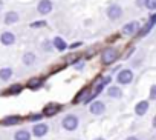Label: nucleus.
Segmentation results:
<instances>
[{"instance_id": "cd10ccee", "label": "nucleus", "mask_w": 156, "mask_h": 140, "mask_svg": "<svg viewBox=\"0 0 156 140\" xmlns=\"http://www.w3.org/2000/svg\"><path fill=\"white\" fill-rule=\"evenodd\" d=\"M127 140H138V138H136V137H129Z\"/></svg>"}, {"instance_id": "4468645a", "label": "nucleus", "mask_w": 156, "mask_h": 140, "mask_svg": "<svg viewBox=\"0 0 156 140\" xmlns=\"http://www.w3.org/2000/svg\"><path fill=\"white\" fill-rule=\"evenodd\" d=\"M54 46H55L58 51H63V49H66V42H64L61 37H55V39H54Z\"/></svg>"}, {"instance_id": "423d86ee", "label": "nucleus", "mask_w": 156, "mask_h": 140, "mask_svg": "<svg viewBox=\"0 0 156 140\" xmlns=\"http://www.w3.org/2000/svg\"><path fill=\"white\" fill-rule=\"evenodd\" d=\"M38 13L40 14H49L52 11V3H51V0H41V2L38 3L37 6Z\"/></svg>"}, {"instance_id": "6e6552de", "label": "nucleus", "mask_w": 156, "mask_h": 140, "mask_svg": "<svg viewBox=\"0 0 156 140\" xmlns=\"http://www.w3.org/2000/svg\"><path fill=\"white\" fill-rule=\"evenodd\" d=\"M104 109H106V105H104L103 102H95V103H92V105H90V112H92V114H95V115L103 114V112H104Z\"/></svg>"}, {"instance_id": "7ed1b4c3", "label": "nucleus", "mask_w": 156, "mask_h": 140, "mask_svg": "<svg viewBox=\"0 0 156 140\" xmlns=\"http://www.w3.org/2000/svg\"><path fill=\"white\" fill-rule=\"evenodd\" d=\"M119 83H122V85H129L132 80H133V73L130 71V69H124V71H121L119 74H118V79H116Z\"/></svg>"}, {"instance_id": "39448f33", "label": "nucleus", "mask_w": 156, "mask_h": 140, "mask_svg": "<svg viewBox=\"0 0 156 140\" xmlns=\"http://www.w3.org/2000/svg\"><path fill=\"white\" fill-rule=\"evenodd\" d=\"M138 29H139L138 22H130V23L124 25V28H122V34H126V36H133V34L138 32Z\"/></svg>"}, {"instance_id": "4be33fe9", "label": "nucleus", "mask_w": 156, "mask_h": 140, "mask_svg": "<svg viewBox=\"0 0 156 140\" xmlns=\"http://www.w3.org/2000/svg\"><path fill=\"white\" fill-rule=\"evenodd\" d=\"M20 91H22V85H14V86L9 88V93L11 94H19Z\"/></svg>"}, {"instance_id": "0eeeda50", "label": "nucleus", "mask_w": 156, "mask_h": 140, "mask_svg": "<svg viewBox=\"0 0 156 140\" xmlns=\"http://www.w3.org/2000/svg\"><path fill=\"white\" fill-rule=\"evenodd\" d=\"M60 109H61L60 105H57V103H49V105L44 108V115H46V117H52V115H55Z\"/></svg>"}, {"instance_id": "ddd939ff", "label": "nucleus", "mask_w": 156, "mask_h": 140, "mask_svg": "<svg viewBox=\"0 0 156 140\" xmlns=\"http://www.w3.org/2000/svg\"><path fill=\"white\" fill-rule=\"evenodd\" d=\"M16 22H19V14L17 13H8L6 14V17H5V23H16Z\"/></svg>"}, {"instance_id": "f257e3e1", "label": "nucleus", "mask_w": 156, "mask_h": 140, "mask_svg": "<svg viewBox=\"0 0 156 140\" xmlns=\"http://www.w3.org/2000/svg\"><path fill=\"white\" fill-rule=\"evenodd\" d=\"M116 59H118V51H116V49H113V48H110V49L104 51V54H103V63H106V65L113 63Z\"/></svg>"}, {"instance_id": "1a4fd4ad", "label": "nucleus", "mask_w": 156, "mask_h": 140, "mask_svg": "<svg viewBox=\"0 0 156 140\" xmlns=\"http://www.w3.org/2000/svg\"><path fill=\"white\" fill-rule=\"evenodd\" d=\"M48 125H35L34 128H32V132H34V135H37V137H41V135H44L46 132H48Z\"/></svg>"}, {"instance_id": "a878e982", "label": "nucleus", "mask_w": 156, "mask_h": 140, "mask_svg": "<svg viewBox=\"0 0 156 140\" xmlns=\"http://www.w3.org/2000/svg\"><path fill=\"white\" fill-rule=\"evenodd\" d=\"M83 66H84V63H83V62H78V63H76V69H81Z\"/></svg>"}, {"instance_id": "dca6fc26", "label": "nucleus", "mask_w": 156, "mask_h": 140, "mask_svg": "<svg viewBox=\"0 0 156 140\" xmlns=\"http://www.w3.org/2000/svg\"><path fill=\"white\" fill-rule=\"evenodd\" d=\"M34 62H35V55H34L32 52H26V54L23 55V63H25V65L29 66V65H32Z\"/></svg>"}, {"instance_id": "f8f14e48", "label": "nucleus", "mask_w": 156, "mask_h": 140, "mask_svg": "<svg viewBox=\"0 0 156 140\" xmlns=\"http://www.w3.org/2000/svg\"><path fill=\"white\" fill-rule=\"evenodd\" d=\"M12 76V69L11 68H2L0 69V79L2 80H8Z\"/></svg>"}, {"instance_id": "bb28decb", "label": "nucleus", "mask_w": 156, "mask_h": 140, "mask_svg": "<svg viewBox=\"0 0 156 140\" xmlns=\"http://www.w3.org/2000/svg\"><path fill=\"white\" fill-rule=\"evenodd\" d=\"M145 3V0H138V6H144Z\"/></svg>"}, {"instance_id": "9d476101", "label": "nucleus", "mask_w": 156, "mask_h": 140, "mask_svg": "<svg viewBox=\"0 0 156 140\" xmlns=\"http://www.w3.org/2000/svg\"><path fill=\"white\" fill-rule=\"evenodd\" d=\"M0 42H2L3 45H12L16 42V37L12 32H3L2 37H0Z\"/></svg>"}, {"instance_id": "9b49d317", "label": "nucleus", "mask_w": 156, "mask_h": 140, "mask_svg": "<svg viewBox=\"0 0 156 140\" xmlns=\"http://www.w3.org/2000/svg\"><path fill=\"white\" fill-rule=\"evenodd\" d=\"M148 111V102H139L138 105H136V108H135V112L138 114V115H144L145 112Z\"/></svg>"}, {"instance_id": "c756f323", "label": "nucleus", "mask_w": 156, "mask_h": 140, "mask_svg": "<svg viewBox=\"0 0 156 140\" xmlns=\"http://www.w3.org/2000/svg\"><path fill=\"white\" fill-rule=\"evenodd\" d=\"M95 140H104V138H95Z\"/></svg>"}, {"instance_id": "aec40b11", "label": "nucleus", "mask_w": 156, "mask_h": 140, "mask_svg": "<svg viewBox=\"0 0 156 140\" xmlns=\"http://www.w3.org/2000/svg\"><path fill=\"white\" fill-rule=\"evenodd\" d=\"M81 99H83V100H89V91H87V89L81 91L80 94L76 96V99H75V103H78V102H80Z\"/></svg>"}, {"instance_id": "f3484780", "label": "nucleus", "mask_w": 156, "mask_h": 140, "mask_svg": "<svg viewBox=\"0 0 156 140\" xmlns=\"http://www.w3.org/2000/svg\"><path fill=\"white\" fill-rule=\"evenodd\" d=\"M20 120H22L20 117H17V115H11V117L3 119V123H5V125H16V123H19Z\"/></svg>"}, {"instance_id": "393cba45", "label": "nucleus", "mask_w": 156, "mask_h": 140, "mask_svg": "<svg viewBox=\"0 0 156 140\" xmlns=\"http://www.w3.org/2000/svg\"><path fill=\"white\" fill-rule=\"evenodd\" d=\"M41 117H43L41 114H34V115H31V120H32V122H37V120H40Z\"/></svg>"}, {"instance_id": "f03ea898", "label": "nucleus", "mask_w": 156, "mask_h": 140, "mask_svg": "<svg viewBox=\"0 0 156 140\" xmlns=\"http://www.w3.org/2000/svg\"><path fill=\"white\" fill-rule=\"evenodd\" d=\"M76 126H78V119L75 115H67L63 120V128L67 131H73V129H76Z\"/></svg>"}, {"instance_id": "412c9836", "label": "nucleus", "mask_w": 156, "mask_h": 140, "mask_svg": "<svg viewBox=\"0 0 156 140\" xmlns=\"http://www.w3.org/2000/svg\"><path fill=\"white\" fill-rule=\"evenodd\" d=\"M144 5H145L148 9L153 11V9L156 8V0H145V3H144Z\"/></svg>"}, {"instance_id": "6ab92c4d", "label": "nucleus", "mask_w": 156, "mask_h": 140, "mask_svg": "<svg viewBox=\"0 0 156 140\" xmlns=\"http://www.w3.org/2000/svg\"><path fill=\"white\" fill-rule=\"evenodd\" d=\"M16 140H29V132L28 131H17Z\"/></svg>"}, {"instance_id": "5701e85b", "label": "nucleus", "mask_w": 156, "mask_h": 140, "mask_svg": "<svg viewBox=\"0 0 156 140\" xmlns=\"http://www.w3.org/2000/svg\"><path fill=\"white\" fill-rule=\"evenodd\" d=\"M156 97V86L153 85L151 88H150V99H154Z\"/></svg>"}, {"instance_id": "c85d7f7f", "label": "nucleus", "mask_w": 156, "mask_h": 140, "mask_svg": "<svg viewBox=\"0 0 156 140\" xmlns=\"http://www.w3.org/2000/svg\"><path fill=\"white\" fill-rule=\"evenodd\" d=\"M2 6H3V2H2V0H0V9H2Z\"/></svg>"}, {"instance_id": "b1692460", "label": "nucleus", "mask_w": 156, "mask_h": 140, "mask_svg": "<svg viewBox=\"0 0 156 140\" xmlns=\"http://www.w3.org/2000/svg\"><path fill=\"white\" fill-rule=\"evenodd\" d=\"M46 25V22H35V23H32L31 26L32 28H40V26H44Z\"/></svg>"}, {"instance_id": "a211bd4d", "label": "nucleus", "mask_w": 156, "mask_h": 140, "mask_svg": "<svg viewBox=\"0 0 156 140\" xmlns=\"http://www.w3.org/2000/svg\"><path fill=\"white\" fill-rule=\"evenodd\" d=\"M41 85V79H31L29 82H28V88L29 89H35V88H38Z\"/></svg>"}, {"instance_id": "20e7f679", "label": "nucleus", "mask_w": 156, "mask_h": 140, "mask_svg": "<svg viewBox=\"0 0 156 140\" xmlns=\"http://www.w3.org/2000/svg\"><path fill=\"white\" fill-rule=\"evenodd\" d=\"M107 16H109V19L116 20V19H119V17L122 16V9H121L118 5H112V6L107 8Z\"/></svg>"}, {"instance_id": "2eb2a0df", "label": "nucleus", "mask_w": 156, "mask_h": 140, "mask_svg": "<svg viewBox=\"0 0 156 140\" xmlns=\"http://www.w3.org/2000/svg\"><path fill=\"white\" fill-rule=\"evenodd\" d=\"M107 94H109L110 97H115V99H119V97L122 96L121 89H119V88H116V86H112V88H109V89H107Z\"/></svg>"}]
</instances>
